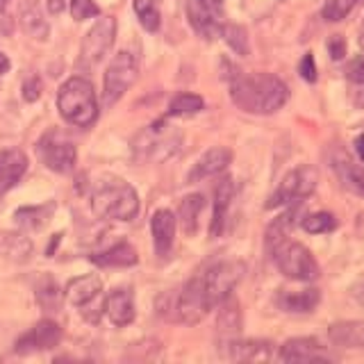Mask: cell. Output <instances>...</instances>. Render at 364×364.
Segmentation results:
<instances>
[{
  "instance_id": "52a82bcc",
  "label": "cell",
  "mask_w": 364,
  "mask_h": 364,
  "mask_svg": "<svg viewBox=\"0 0 364 364\" xmlns=\"http://www.w3.org/2000/svg\"><path fill=\"white\" fill-rule=\"evenodd\" d=\"M136 75H139V60H136L134 53L121 50L114 55L105 77H102V100H105V105L119 102L125 91L134 85Z\"/></svg>"
},
{
  "instance_id": "c3c4849f",
  "label": "cell",
  "mask_w": 364,
  "mask_h": 364,
  "mask_svg": "<svg viewBox=\"0 0 364 364\" xmlns=\"http://www.w3.org/2000/svg\"><path fill=\"white\" fill-rule=\"evenodd\" d=\"M9 71V60H7V55L0 53V73H7Z\"/></svg>"
},
{
  "instance_id": "d6a6232c",
  "label": "cell",
  "mask_w": 364,
  "mask_h": 364,
  "mask_svg": "<svg viewBox=\"0 0 364 364\" xmlns=\"http://www.w3.org/2000/svg\"><path fill=\"white\" fill-rule=\"evenodd\" d=\"M132 5H134V14L139 18L141 26L148 32H157L159 23H162V16H159V9L153 0H132Z\"/></svg>"
},
{
  "instance_id": "ffe728a7",
  "label": "cell",
  "mask_w": 364,
  "mask_h": 364,
  "mask_svg": "<svg viewBox=\"0 0 364 364\" xmlns=\"http://www.w3.org/2000/svg\"><path fill=\"white\" fill-rule=\"evenodd\" d=\"M18 21L23 32L32 37L34 41H46L50 34V26L48 21L43 18L41 7L37 0H21L18 3Z\"/></svg>"
},
{
  "instance_id": "f35d334b",
  "label": "cell",
  "mask_w": 364,
  "mask_h": 364,
  "mask_svg": "<svg viewBox=\"0 0 364 364\" xmlns=\"http://www.w3.org/2000/svg\"><path fill=\"white\" fill-rule=\"evenodd\" d=\"M299 73L305 82H316V64H314V55L307 53L303 55V60L299 64Z\"/></svg>"
},
{
  "instance_id": "74e56055",
  "label": "cell",
  "mask_w": 364,
  "mask_h": 364,
  "mask_svg": "<svg viewBox=\"0 0 364 364\" xmlns=\"http://www.w3.org/2000/svg\"><path fill=\"white\" fill-rule=\"evenodd\" d=\"M98 14H100V9L94 0H71V16L75 21H87Z\"/></svg>"
},
{
  "instance_id": "d6986e66",
  "label": "cell",
  "mask_w": 364,
  "mask_h": 364,
  "mask_svg": "<svg viewBox=\"0 0 364 364\" xmlns=\"http://www.w3.org/2000/svg\"><path fill=\"white\" fill-rule=\"evenodd\" d=\"M176 228H178V219L171 210H157L151 216V235H153L157 255L166 257L171 253V246H173V239H176Z\"/></svg>"
},
{
  "instance_id": "8fae6325",
  "label": "cell",
  "mask_w": 364,
  "mask_h": 364,
  "mask_svg": "<svg viewBox=\"0 0 364 364\" xmlns=\"http://www.w3.org/2000/svg\"><path fill=\"white\" fill-rule=\"evenodd\" d=\"M114 39H117V18L114 16H100L91 30L82 39V62L85 64H98L105 60V55L112 50Z\"/></svg>"
},
{
  "instance_id": "f546056e",
  "label": "cell",
  "mask_w": 364,
  "mask_h": 364,
  "mask_svg": "<svg viewBox=\"0 0 364 364\" xmlns=\"http://www.w3.org/2000/svg\"><path fill=\"white\" fill-rule=\"evenodd\" d=\"M0 250L16 262H26L32 255V242L28 237L16 235V232H7L0 237Z\"/></svg>"
},
{
  "instance_id": "8d00e7d4",
  "label": "cell",
  "mask_w": 364,
  "mask_h": 364,
  "mask_svg": "<svg viewBox=\"0 0 364 364\" xmlns=\"http://www.w3.org/2000/svg\"><path fill=\"white\" fill-rule=\"evenodd\" d=\"M37 301L46 310H55L57 303H60V289H57V284L50 278H43L37 287Z\"/></svg>"
},
{
  "instance_id": "4316f807",
  "label": "cell",
  "mask_w": 364,
  "mask_h": 364,
  "mask_svg": "<svg viewBox=\"0 0 364 364\" xmlns=\"http://www.w3.org/2000/svg\"><path fill=\"white\" fill-rule=\"evenodd\" d=\"M203 208H205V198L200 193H191V196L182 198L180 210H178V221H180L182 232L187 237H193L198 232V219H200Z\"/></svg>"
},
{
  "instance_id": "1f68e13d",
  "label": "cell",
  "mask_w": 364,
  "mask_h": 364,
  "mask_svg": "<svg viewBox=\"0 0 364 364\" xmlns=\"http://www.w3.org/2000/svg\"><path fill=\"white\" fill-rule=\"evenodd\" d=\"M205 107V100L196 94H178L168 105V117H193Z\"/></svg>"
},
{
  "instance_id": "6da1fadb",
  "label": "cell",
  "mask_w": 364,
  "mask_h": 364,
  "mask_svg": "<svg viewBox=\"0 0 364 364\" xmlns=\"http://www.w3.org/2000/svg\"><path fill=\"white\" fill-rule=\"evenodd\" d=\"M228 73L223 77L230 85L232 102L248 114H273L278 112L289 98V89L280 77L269 73L246 75L239 68H235L230 62H223Z\"/></svg>"
},
{
  "instance_id": "ac0fdd59",
  "label": "cell",
  "mask_w": 364,
  "mask_h": 364,
  "mask_svg": "<svg viewBox=\"0 0 364 364\" xmlns=\"http://www.w3.org/2000/svg\"><path fill=\"white\" fill-rule=\"evenodd\" d=\"M28 171V155L18 148H7L0 153V193L14 189Z\"/></svg>"
},
{
  "instance_id": "603a6c76",
  "label": "cell",
  "mask_w": 364,
  "mask_h": 364,
  "mask_svg": "<svg viewBox=\"0 0 364 364\" xmlns=\"http://www.w3.org/2000/svg\"><path fill=\"white\" fill-rule=\"evenodd\" d=\"M335 168V173L341 182V187L358 193V196H364V168L360 164H355L348 155L344 153H337L333 157V164H330Z\"/></svg>"
},
{
  "instance_id": "f907efd6",
  "label": "cell",
  "mask_w": 364,
  "mask_h": 364,
  "mask_svg": "<svg viewBox=\"0 0 364 364\" xmlns=\"http://www.w3.org/2000/svg\"><path fill=\"white\" fill-rule=\"evenodd\" d=\"M9 3V0H0V9H5V5Z\"/></svg>"
},
{
  "instance_id": "4dcf8cb0",
  "label": "cell",
  "mask_w": 364,
  "mask_h": 364,
  "mask_svg": "<svg viewBox=\"0 0 364 364\" xmlns=\"http://www.w3.org/2000/svg\"><path fill=\"white\" fill-rule=\"evenodd\" d=\"M221 37L223 41L230 46V48L237 53V55H242L246 57L250 53V41H248V32L246 28L242 26H235V23H228V26H221Z\"/></svg>"
},
{
  "instance_id": "7a4b0ae2",
  "label": "cell",
  "mask_w": 364,
  "mask_h": 364,
  "mask_svg": "<svg viewBox=\"0 0 364 364\" xmlns=\"http://www.w3.org/2000/svg\"><path fill=\"white\" fill-rule=\"evenodd\" d=\"M212 310L203 287V276L191 278L178 291H166L157 299V312L164 321L193 326Z\"/></svg>"
},
{
  "instance_id": "4fadbf2b",
  "label": "cell",
  "mask_w": 364,
  "mask_h": 364,
  "mask_svg": "<svg viewBox=\"0 0 364 364\" xmlns=\"http://www.w3.org/2000/svg\"><path fill=\"white\" fill-rule=\"evenodd\" d=\"M278 358L282 362H333L335 358L321 346L314 337H296L287 339L280 346Z\"/></svg>"
},
{
  "instance_id": "e0dca14e",
  "label": "cell",
  "mask_w": 364,
  "mask_h": 364,
  "mask_svg": "<svg viewBox=\"0 0 364 364\" xmlns=\"http://www.w3.org/2000/svg\"><path fill=\"white\" fill-rule=\"evenodd\" d=\"M237 185L230 176H223L219 180V185L214 189V214H212V223H210V235L219 237L225 230V221H228V210L235 200Z\"/></svg>"
},
{
  "instance_id": "f6af8a7d",
  "label": "cell",
  "mask_w": 364,
  "mask_h": 364,
  "mask_svg": "<svg viewBox=\"0 0 364 364\" xmlns=\"http://www.w3.org/2000/svg\"><path fill=\"white\" fill-rule=\"evenodd\" d=\"M46 5H48V11H50V14H62L64 7H66L64 0H46Z\"/></svg>"
},
{
  "instance_id": "cb8c5ba5",
  "label": "cell",
  "mask_w": 364,
  "mask_h": 364,
  "mask_svg": "<svg viewBox=\"0 0 364 364\" xmlns=\"http://www.w3.org/2000/svg\"><path fill=\"white\" fill-rule=\"evenodd\" d=\"M328 337L339 348H364V321H339L328 328Z\"/></svg>"
},
{
  "instance_id": "9a60e30c",
  "label": "cell",
  "mask_w": 364,
  "mask_h": 364,
  "mask_svg": "<svg viewBox=\"0 0 364 364\" xmlns=\"http://www.w3.org/2000/svg\"><path fill=\"white\" fill-rule=\"evenodd\" d=\"M232 162V151L230 148H223V146H216V148H210L208 153H203L196 164L191 166L187 180L189 182H200V180H208L212 176H219L223 171L230 166Z\"/></svg>"
},
{
  "instance_id": "7bdbcfd3",
  "label": "cell",
  "mask_w": 364,
  "mask_h": 364,
  "mask_svg": "<svg viewBox=\"0 0 364 364\" xmlns=\"http://www.w3.org/2000/svg\"><path fill=\"white\" fill-rule=\"evenodd\" d=\"M328 53L333 60H341V57L346 55V41L339 37V34H335V37L328 39Z\"/></svg>"
},
{
  "instance_id": "681fc988",
  "label": "cell",
  "mask_w": 364,
  "mask_h": 364,
  "mask_svg": "<svg viewBox=\"0 0 364 364\" xmlns=\"http://www.w3.org/2000/svg\"><path fill=\"white\" fill-rule=\"evenodd\" d=\"M360 46L364 48V23H362V28H360Z\"/></svg>"
},
{
  "instance_id": "277c9868",
  "label": "cell",
  "mask_w": 364,
  "mask_h": 364,
  "mask_svg": "<svg viewBox=\"0 0 364 364\" xmlns=\"http://www.w3.org/2000/svg\"><path fill=\"white\" fill-rule=\"evenodd\" d=\"M91 210L98 219L132 221L139 214V193L125 180H107L91 196Z\"/></svg>"
},
{
  "instance_id": "7402d4cb",
  "label": "cell",
  "mask_w": 364,
  "mask_h": 364,
  "mask_svg": "<svg viewBox=\"0 0 364 364\" xmlns=\"http://www.w3.org/2000/svg\"><path fill=\"white\" fill-rule=\"evenodd\" d=\"M100 294H102V282L98 276H94V273L68 280L64 287V299L75 307H82V305L91 303L94 299H98Z\"/></svg>"
},
{
  "instance_id": "bcb514c9",
  "label": "cell",
  "mask_w": 364,
  "mask_h": 364,
  "mask_svg": "<svg viewBox=\"0 0 364 364\" xmlns=\"http://www.w3.org/2000/svg\"><path fill=\"white\" fill-rule=\"evenodd\" d=\"M0 32H3V34L11 32V21H9L7 14H3V9H0Z\"/></svg>"
},
{
  "instance_id": "83f0119b",
  "label": "cell",
  "mask_w": 364,
  "mask_h": 364,
  "mask_svg": "<svg viewBox=\"0 0 364 364\" xmlns=\"http://www.w3.org/2000/svg\"><path fill=\"white\" fill-rule=\"evenodd\" d=\"M53 210H55L53 203H48V205H30V208L16 210L14 219H16V223L23 228V230H39L41 225L48 223Z\"/></svg>"
},
{
  "instance_id": "e575fe53",
  "label": "cell",
  "mask_w": 364,
  "mask_h": 364,
  "mask_svg": "<svg viewBox=\"0 0 364 364\" xmlns=\"http://www.w3.org/2000/svg\"><path fill=\"white\" fill-rule=\"evenodd\" d=\"M337 228V219L330 212H314L303 219V230L310 235H323Z\"/></svg>"
},
{
  "instance_id": "7c38bea8",
  "label": "cell",
  "mask_w": 364,
  "mask_h": 364,
  "mask_svg": "<svg viewBox=\"0 0 364 364\" xmlns=\"http://www.w3.org/2000/svg\"><path fill=\"white\" fill-rule=\"evenodd\" d=\"M60 341H62V328L55 321H50V318H41L30 333L18 337L14 350L18 355H30V353H39V350H53Z\"/></svg>"
},
{
  "instance_id": "2e32d148",
  "label": "cell",
  "mask_w": 364,
  "mask_h": 364,
  "mask_svg": "<svg viewBox=\"0 0 364 364\" xmlns=\"http://www.w3.org/2000/svg\"><path fill=\"white\" fill-rule=\"evenodd\" d=\"M105 314L117 328H125L134 321V296L128 287H117L105 296Z\"/></svg>"
},
{
  "instance_id": "60d3db41",
  "label": "cell",
  "mask_w": 364,
  "mask_h": 364,
  "mask_svg": "<svg viewBox=\"0 0 364 364\" xmlns=\"http://www.w3.org/2000/svg\"><path fill=\"white\" fill-rule=\"evenodd\" d=\"M346 75L350 82H358V85H364V55L362 57H355L348 68H346Z\"/></svg>"
},
{
  "instance_id": "44dd1931",
  "label": "cell",
  "mask_w": 364,
  "mask_h": 364,
  "mask_svg": "<svg viewBox=\"0 0 364 364\" xmlns=\"http://www.w3.org/2000/svg\"><path fill=\"white\" fill-rule=\"evenodd\" d=\"M276 303L282 312L289 314H310L316 310V305L321 303V291L318 289H301V291H289L280 289L276 296Z\"/></svg>"
},
{
  "instance_id": "f1b7e54d",
  "label": "cell",
  "mask_w": 364,
  "mask_h": 364,
  "mask_svg": "<svg viewBox=\"0 0 364 364\" xmlns=\"http://www.w3.org/2000/svg\"><path fill=\"white\" fill-rule=\"evenodd\" d=\"M187 16H189L191 28L196 30L203 39H212L214 34L221 32V21H216L214 16L208 14V11H203L193 0L187 5Z\"/></svg>"
},
{
  "instance_id": "30bf717a",
  "label": "cell",
  "mask_w": 364,
  "mask_h": 364,
  "mask_svg": "<svg viewBox=\"0 0 364 364\" xmlns=\"http://www.w3.org/2000/svg\"><path fill=\"white\" fill-rule=\"evenodd\" d=\"M246 267L242 262L228 259V262H219L212 269H208L203 273V287H205V296H208V303L214 310L221 301H225L228 296H232V289L239 284V280L244 278Z\"/></svg>"
},
{
  "instance_id": "9c48e42d",
  "label": "cell",
  "mask_w": 364,
  "mask_h": 364,
  "mask_svg": "<svg viewBox=\"0 0 364 364\" xmlns=\"http://www.w3.org/2000/svg\"><path fill=\"white\" fill-rule=\"evenodd\" d=\"M37 155L43 162V166L55 171V173H71L77 159L73 141L60 130H48L41 136L37 144Z\"/></svg>"
},
{
  "instance_id": "3957f363",
  "label": "cell",
  "mask_w": 364,
  "mask_h": 364,
  "mask_svg": "<svg viewBox=\"0 0 364 364\" xmlns=\"http://www.w3.org/2000/svg\"><path fill=\"white\" fill-rule=\"evenodd\" d=\"M57 109L66 123L75 128H89L98 119V100L94 85L85 77H68L57 94Z\"/></svg>"
},
{
  "instance_id": "ba28073f",
  "label": "cell",
  "mask_w": 364,
  "mask_h": 364,
  "mask_svg": "<svg viewBox=\"0 0 364 364\" xmlns=\"http://www.w3.org/2000/svg\"><path fill=\"white\" fill-rule=\"evenodd\" d=\"M316 182H318V173H316L314 166L303 164V166L291 168L289 173L282 178L278 189L271 193L267 208L273 210V208H280V205L301 203L303 198H307L316 189Z\"/></svg>"
},
{
  "instance_id": "7dc6e473",
  "label": "cell",
  "mask_w": 364,
  "mask_h": 364,
  "mask_svg": "<svg viewBox=\"0 0 364 364\" xmlns=\"http://www.w3.org/2000/svg\"><path fill=\"white\" fill-rule=\"evenodd\" d=\"M355 153H358V157L364 162V134H360L358 139H355Z\"/></svg>"
},
{
  "instance_id": "ab89813d",
  "label": "cell",
  "mask_w": 364,
  "mask_h": 364,
  "mask_svg": "<svg viewBox=\"0 0 364 364\" xmlns=\"http://www.w3.org/2000/svg\"><path fill=\"white\" fill-rule=\"evenodd\" d=\"M39 96H41V80L37 75H32L23 82V98L28 102H34Z\"/></svg>"
},
{
  "instance_id": "836d02e7",
  "label": "cell",
  "mask_w": 364,
  "mask_h": 364,
  "mask_svg": "<svg viewBox=\"0 0 364 364\" xmlns=\"http://www.w3.org/2000/svg\"><path fill=\"white\" fill-rule=\"evenodd\" d=\"M296 214H299V208H291V210H287L282 216H278V219L269 225V230H267V246L269 248L276 244V242H280V239L287 237V232L294 228Z\"/></svg>"
},
{
  "instance_id": "8992f818",
  "label": "cell",
  "mask_w": 364,
  "mask_h": 364,
  "mask_svg": "<svg viewBox=\"0 0 364 364\" xmlns=\"http://www.w3.org/2000/svg\"><path fill=\"white\" fill-rule=\"evenodd\" d=\"M271 257L276 262L278 271L284 278L289 280H299V282H310L316 280L321 269H318V262L310 253V248H305L301 242H291V239H280L271 248Z\"/></svg>"
},
{
  "instance_id": "d590c367",
  "label": "cell",
  "mask_w": 364,
  "mask_h": 364,
  "mask_svg": "<svg viewBox=\"0 0 364 364\" xmlns=\"http://www.w3.org/2000/svg\"><path fill=\"white\" fill-rule=\"evenodd\" d=\"M353 5H355V0H326L321 16L330 23H339L350 14Z\"/></svg>"
},
{
  "instance_id": "5b68a950",
  "label": "cell",
  "mask_w": 364,
  "mask_h": 364,
  "mask_svg": "<svg viewBox=\"0 0 364 364\" xmlns=\"http://www.w3.org/2000/svg\"><path fill=\"white\" fill-rule=\"evenodd\" d=\"M180 144H182V132L178 128H173L166 121H155L151 125H146L141 132H136L130 146H132V155L139 162L162 164L180 151Z\"/></svg>"
},
{
  "instance_id": "ee69618b",
  "label": "cell",
  "mask_w": 364,
  "mask_h": 364,
  "mask_svg": "<svg viewBox=\"0 0 364 364\" xmlns=\"http://www.w3.org/2000/svg\"><path fill=\"white\" fill-rule=\"evenodd\" d=\"M350 294H353V299H355V301L364 307V278H362V280H358L355 284H353Z\"/></svg>"
},
{
  "instance_id": "5bb4252c",
  "label": "cell",
  "mask_w": 364,
  "mask_h": 364,
  "mask_svg": "<svg viewBox=\"0 0 364 364\" xmlns=\"http://www.w3.org/2000/svg\"><path fill=\"white\" fill-rule=\"evenodd\" d=\"M221 350L225 358L237 362H269L273 358V348L264 339H228L221 341Z\"/></svg>"
},
{
  "instance_id": "484cf974",
  "label": "cell",
  "mask_w": 364,
  "mask_h": 364,
  "mask_svg": "<svg viewBox=\"0 0 364 364\" xmlns=\"http://www.w3.org/2000/svg\"><path fill=\"white\" fill-rule=\"evenodd\" d=\"M219 307L221 310H219V318H216V330L223 337L221 341L239 337V330H242V310H239V303L232 296H228L225 301L219 303Z\"/></svg>"
},
{
  "instance_id": "b9f144b4",
  "label": "cell",
  "mask_w": 364,
  "mask_h": 364,
  "mask_svg": "<svg viewBox=\"0 0 364 364\" xmlns=\"http://www.w3.org/2000/svg\"><path fill=\"white\" fill-rule=\"evenodd\" d=\"M203 11H208L210 16H214L216 21H221L223 16V0H193Z\"/></svg>"
},
{
  "instance_id": "d4e9b609",
  "label": "cell",
  "mask_w": 364,
  "mask_h": 364,
  "mask_svg": "<svg viewBox=\"0 0 364 364\" xmlns=\"http://www.w3.org/2000/svg\"><path fill=\"white\" fill-rule=\"evenodd\" d=\"M91 262L98 267L112 269V267H134L136 262H139V257H136V250L130 244L119 242L105 250H100V253H94L91 255Z\"/></svg>"
}]
</instances>
